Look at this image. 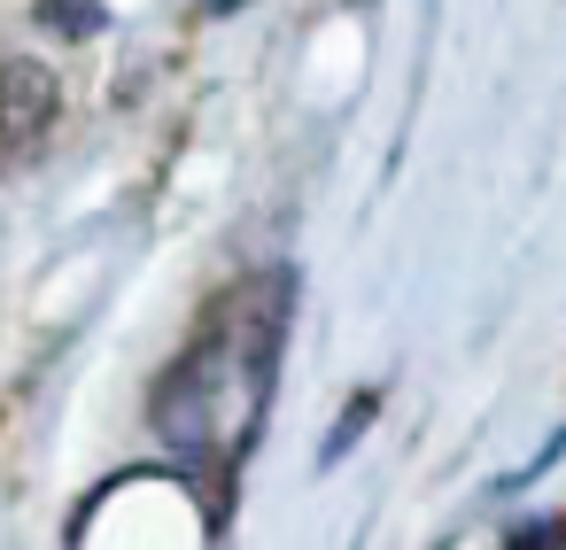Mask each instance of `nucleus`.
<instances>
[{"mask_svg":"<svg viewBox=\"0 0 566 550\" xmlns=\"http://www.w3.org/2000/svg\"><path fill=\"white\" fill-rule=\"evenodd\" d=\"M226 357H233V334H202V341H195L164 380H156L148 419H156V434H164V442H179V449H210V434H218Z\"/></svg>","mask_w":566,"mask_h":550,"instance_id":"obj_1","label":"nucleus"},{"mask_svg":"<svg viewBox=\"0 0 566 550\" xmlns=\"http://www.w3.org/2000/svg\"><path fill=\"white\" fill-rule=\"evenodd\" d=\"M63 117V78L48 63H0V156H32Z\"/></svg>","mask_w":566,"mask_h":550,"instance_id":"obj_2","label":"nucleus"},{"mask_svg":"<svg viewBox=\"0 0 566 550\" xmlns=\"http://www.w3.org/2000/svg\"><path fill=\"white\" fill-rule=\"evenodd\" d=\"M32 17H40L48 32H63V40H94V32L109 24L102 0H32Z\"/></svg>","mask_w":566,"mask_h":550,"instance_id":"obj_3","label":"nucleus"},{"mask_svg":"<svg viewBox=\"0 0 566 550\" xmlns=\"http://www.w3.org/2000/svg\"><path fill=\"white\" fill-rule=\"evenodd\" d=\"M373 411H380V395H373V388H357V395H349V411L334 419V434L318 442V465H342V457H349V442L373 426Z\"/></svg>","mask_w":566,"mask_h":550,"instance_id":"obj_4","label":"nucleus"},{"mask_svg":"<svg viewBox=\"0 0 566 550\" xmlns=\"http://www.w3.org/2000/svg\"><path fill=\"white\" fill-rule=\"evenodd\" d=\"M504 550H566V511H535V519H512Z\"/></svg>","mask_w":566,"mask_h":550,"instance_id":"obj_5","label":"nucleus"}]
</instances>
